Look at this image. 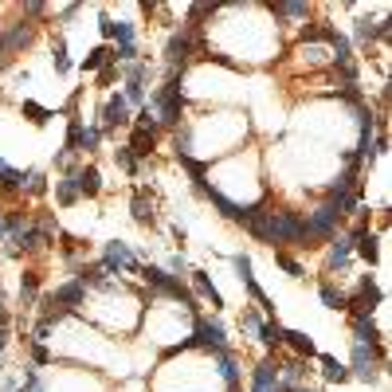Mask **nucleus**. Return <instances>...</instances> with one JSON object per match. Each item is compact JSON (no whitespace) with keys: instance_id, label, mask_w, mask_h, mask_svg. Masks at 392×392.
<instances>
[{"instance_id":"f257e3e1","label":"nucleus","mask_w":392,"mask_h":392,"mask_svg":"<svg viewBox=\"0 0 392 392\" xmlns=\"http://www.w3.org/2000/svg\"><path fill=\"white\" fill-rule=\"evenodd\" d=\"M146 342L153 345H176V342H188V330H181V306L161 298V302L149 310L146 318Z\"/></svg>"},{"instance_id":"f03ea898","label":"nucleus","mask_w":392,"mask_h":392,"mask_svg":"<svg viewBox=\"0 0 392 392\" xmlns=\"http://www.w3.org/2000/svg\"><path fill=\"white\" fill-rule=\"evenodd\" d=\"M98 271L110 274V279H118V274H134V271H141V259H137V251L130 244H122V239H110V244L102 247Z\"/></svg>"},{"instance_id":"7ed1b4c3","label":"nucleus","mask_w":392,"mask_h":392,"mask_svg":"<svg viewBox=\"0 0 392 392\" xmlns=\"http://www.w3.org/2000/svg\"><path fill=\"white\" fill-rule=\"evenodd\" d=\"M294 55H298V63H302L306 71H322V67H333V51L330 43H326L322 36H318V28H310L302 36V43L294 48Z\"/></svg>"},{"instance_id":"20e7f679","label":"nucleus","mask_w":392,"mask_h":392,"mask_svg":"<svg viewBox=\"0 0 392 392\" xmlns=\"http://www.w3.org/2000/svg\"><path fill=\"white\" fill-rule=\"evenodd\" d=\"M130 122H134V110L126 106L122 94H110L106 102H102V110H98V130H102V134L118 130V126H130Z\"/></svg>"},{"instance_id":"39448f33","label":"nucleus","mask_w":392,"mask_h":392,"mask_svg":"<svg viewBox=\"0 0 392 392\" xmlns=\"http://www.w3.org/2000/svg\"><path fill=\"white\" fill-rule=\"evenodd\" d=\"M196 345L200 349H227V330L220 318H196Z\"/></svg>"},{"instance_id":"423d86ee","label":"nucleus","mask_w":392,"mask_h":392,"mask_svg":"<svg viewBox=\"0 0 392 392\" xmlns=\"http://www.w3.org/2000/svg\"><path fill=\"white\" fill-rule=\"evenodd\" d=\"M349 239H353V255H361L369 267L381 259V247H377V235L369 232V224H357V227L349 232Z\"/></svg>"},{"instance_id":"0eeeda50","label":"nucleus","mask_w":392,"mask_h":392,"mask_svg":"<svg viewBox=\"0 0 392 392\" xmlns=\"http://www.w3.org/2000/svg\"><path fill=\"white\" fill-rule=\"evenodd\" d=\"M130 212H134V224H141V227H153V224H157V216H153V200H149V185H137V188H134Z\"/></svg>"},{"instance_id":"6e6552de","label":"nucleus","mask_w":392,"mask_h":392,"mask_svg":"<svg viewBox=\"0 0 392 392\" xmlns=\"http://www.w3.org/2000/svg\"><path fill=\"white\" fill-rule=\"evenodd\" d=\"M349 259H353V239H349V235H333V239H330V255H326V267H330V271H345Z\"/></svg>"},{"instance_id":"1a4fd4ad","label":"nucleus","mask_w":392,"mask_h":392,"mask_svg":"<svg viewBox=\"0 0 392 392\" xmlns=\"http://www.w3.org/2000/svg\"><path fill=\"white\" fill-rule=\"evenodd\" d=\"M188 283H192V290L204 298V302H212V310H224V294L216 290V283L208 279V271H188Z\"/></svg>"},{"instance_id":"9d476101","label":"nucleus","mask_w":392,"mask_h":392,"mask_svg":"<svg viewBox=\"0 0 392 392\" xmlns=\"http://www.w3.org/2000/svg\"><path fill=\"white\" fill-rule=\"evenodd\" d=\"M71 176H75V185H78V196H98L102 192V173H98V165H78Z\"/></svg>"},{"instance_id":"9b49d317","label":"nucleus","mask_w":392,"mask_h":392,"mask_svg":"<svg viewBox=\"0 0 392 392\" xmlns=\"http://www.w3.org/2000/svg\"><path fill=\"white\" fill-rule=\"evenodd\" d=\"M318 361H322V381L326 384H345L349 381V365L345 361H337V357H330V353H322Z\"/></svg>"},{"instance_id":"f8f14e48","label":"nucleus","mask_w":392,"mask_h":392,"mask_svg":"<svg viewBox=\"0 0 392 392\" xmlns=\"http://www.w3.org/2000/svg\"><path fill=\"white\" fill-rule=\"evenodd\" d=\"M283 345H290L294 353H298V357H314V353H318V345H314V337L310 333H302V330H283Z\"/></svg>"},{"instance_id":"ddd939ff","label":"nucleus","mask_w":392,"mask_h":392,"mask_svg":"<svg viewBox=\"0 0 392 392\" xmlns=\"http://www.w3.org/2000/svg\"><path fill=\"white\" fill-rule=\"evenodd\" d=\"M83 196H78V185H75V176H59L55 181V204L59 208H75Z\"/></svg>"},{"instance_id":"4468645a","label":"nucleus","mask_w":392,"mask_h":392,"mask_svg":"<svg viewBox=\"0 0 392 392\" xmlns=\"http://www.w3.org/2000/svg\"><path fill=\"white\" fill-rule=\"evenodd\" d=\"M318 294H322V302H326V310H345L349 306V294L342 290V286L333 283V279H326L322 286H318Z\"/></svg>"},{"instance_id":"2eb2a0df","label":"nucleus","mask_w":392,"mask_h":392,"mask_svg":"<svg viewBox=\"0 0 392 392\" xmlns=\"http://www.w3.org/2000/svg\"><path fill=\"white\" fill-rule=\"evenodd\" d=\"M263 310H255V306H244V314H239V330L247 333V337H255L259 342V330H263Z\"/></svg>"},{"instance_id":"dca6fc26","label":"nucleus","mask_w":392,"mask_h":392,"mask_svg":"<svg viewBox=\"0 0 392 392\" xmlns=\"http://www.w3.org/2000/svg\"><path fill=\"white\" fill-rule=\"evenodd\" d=\"M110 63H114V48H106V43H98V48L90 51L87 59H83V71H106Z\"/></svg>"},{"instance_id":"f3484780","label":"nucleus","mask_w":392,"mask_h":392,"mask_svg":"<svg viewBox=\"0 0 392 392\" xmlns=\"http://www.w3.org/2000/svg\"><path fill=\"white\" fill-rule=\"evenodd\" d=\"M153 141H157L153 130H137V126H134V137H130V153H134V157H149V153H153Z\"/></svg>"},{"instance_id":"a211bd4d","label":"nucleus","mask_w":392,"mask_h":392,"mask_svg":"<svg viewBox=\"0 0 392 392\" xmlns=\"http://www.w3.org/2000/svg\"><path fill=\"white\" fill-rule=\"evenodd\" d=\"M51 67H55V75H71V51H67V43H63V36L51 43Z\"/></svg>"},{"instance_id":"6ab92c4d","label":"nucleus","mask_w":392,"mask_h":392,"mask_svg":"<svg viewBox=\"0 0 392 392\" xmlns=\"http://www.w3.org/2000/svg\"><path fill=\"white\" fill-rule=\"evenodd\" d=\"M122 98H126V106H130V110H141V106H149L146 83H126V87H122Z\"/></svg>"},{"instance_id":"aec40b11","label":"nucleus","mask_w":392,"mask_h":392,"mask_svg":"<svg viewBox=\"0 0 392 392\" xmlns=\"http://www.w3.org/2000/svg\"><path fill=\"white\" fill-rule=\"evenodd\" d=\"M20 114L28 118L31 126H48L51 110H48V106H39V102H31V98H24V102H20Z\"/></svg>"},{"instance_id":"412c9836","label":"nucleus","mask_w":392,"mask_h":392,"mask_svg":"<svg viewBox=\"0 0 392 392\" xmlns=\"http://www.w3.org/2000/svg\"><path fill=\"white\" fill-rule=\"evenodd\" d=\"M98 146H102V130H98V122H87L83 137H78V153H94Z\"/></svg>"},{"instance_id":"4be33fe9","label":"nucleus","mask_w":392,"mask_h":392,"mask_svg":"<svg viewBox=\"0 0 392 392\" xmlns=\"http://www.w3.org/2000/svg\"><path fill=\"white\" fill-rule=\"evenodd\" d=\"M24 192H28V196H43V192H48V173H43V169H28V173H24Z\"/></svg>"},{"instance_id":"5701e85b","label":"nucleus","mask_w":392,"mask_h":392,"mask_svg":"<svg viewBox=\"0 0 392 392\" xmlns=\"http://www.w3.org/2000/svg\"><path fill=\"white\" fill-rule=\"evenodd\" d=\"M259 342H263L267 349H279V345H283V326L274 322V318H267L263 330H259Z\"/></svg>"},{"instance_id":"b1692460","label":"nucleus","mask_w":392,"mask_h":392,"mask_svg":"<svg viewBox=\"0 0 392 392\" xmlns=\"http://www.w3.org/2000/svg\"><path fill=\"white\" fill-rule=\"evenodd\" d=\"M114 165L122 169L126 176H137V157L130 153V146H118V149H114Z\"/></svg>"},{"instance_id":"393cba45","label":"nucleus","mask_w":392,"mask_h":392,"mask_svg":"<svg viewBox=\"0 0 392 392\" xmlns=\"http://www.w3.org/2000/svg\"><path fill=\"white\" fill-rule=\"evenodd\" d=\"M55 169L63 176H71L78 169V153H75V149H59V153H55Z\"/></svg>"},{"instance_id":"a878e982","label":"nucleus","mask_w":392,"mask_h":392,"mask_svg":"<svg viewBox=\"0 0 392 392\" xmlns=\"http://www.w3.org/2000/svg\"><path fill=\"white\" fill-rule=\"evenodd\" d=\"M274 263L283 267V271H286V274H290V279H306L302 263H298V259H290V255H286V251H274Z\"/></svg>"},{"instance_id":"bb28decb","label":"nucleus","mask_w":392,"mask_h":392,"mask_svg":"<svg viewBox=\"0 0 392 392\" xmlns=\"http://www.w3.org/2000/svg\"><path fill=\"white\" fill-rule=\"evenodd\" d=\"M274 16H286V20H306L310 16V8H306V4H274Z\"/></svg>"},{"instance_id":"cd10ccee","label":"nucleus","mask_w":392,"mask_h":392,"mask_svg":"<svg viewBox=\"0 0 392 392\" xmlns=\"http://www.w3.org/2000/svg\"><path fill=\"white\" fill-rule=\"evenodd\" d=\"M36 290H39V274H24V279H20V298H24V306L36 298Z\"/></svg>"},{"instance_id":"c85d7f7f","label":"nucleus","mask_w":392,"mask_h":392,"mask_svg":"<svg viewBox=\"0 0 392 392\" xmlns=\"http://www.w3.org/2000/svg\"><path fill=\"white\" fill-rule=\"evenodd\" d=\"M31 357H36L39 365H48V361H55V353L48 349V345H31Z\"/></svg>"},{"instance_id":"c756f323","label":"nucleus","mask_w":392,"mask_h":392,"mask_svg":"<svg viewBox=\"0 0 392 392\" xmlns=\"http://www.w3.org/2000/svg\"><path fill=\"white\" fill-rule=\"evenodd\" d=\"M169 235H173V244H176V247H185V239H188V232H185L181 224H169Z\"/></svg>"},{"instance_id":"7c9ffc66","label":"nucleus","mask_w":392,"mask_h":392,"mask_svg":"<svg viewBox=\"0 0 392 392\" xmlns=\"http://www.w3.org/2000/svg\"><path fill=\"white\" fill-rule=\"evenodd\" d=\"M102 36H114V16H102Z\"/></svg>"},{"instance_id":"2f4dec72","label":"nucleus","mask_w":392,"mask_h":392,"mask_svg":"<svg viewBox=\"0 0 392 392\" xmlns=\"http://www.w3.org/2000/svg\"><path fill=\"white\" fill-rule=\"evenodd\" d=\"M4 345H8V330H0V353H4Z\"/></svg>"},{"instance_id":"473e14b6","label":"nucleus","mask_w":392,"mask_h":392,"mask_svg":"<svg viewBox=\"0 0 392 392\" xmlns=\"http://www.w3.org/2000/svg\"><path fill=\"white\" fill-rule=\"evenodd\" d=\"M4 235H8V224H4V216H0V239H4Z\"/></svg>"},{"instance_id":"72a5a7b5","label":"nucleus","mask_w":392,"mask_h":392,"mask_svg":"<svg viewBox=\"0 0 392 392\" xmlns=\"http://www.w3.org/2000/svg\"><path fill=\"white\" fill-rule=\"evenodd\" d=\"M294 392H318V388H294Z\"/></svg>"}]
</instances>
